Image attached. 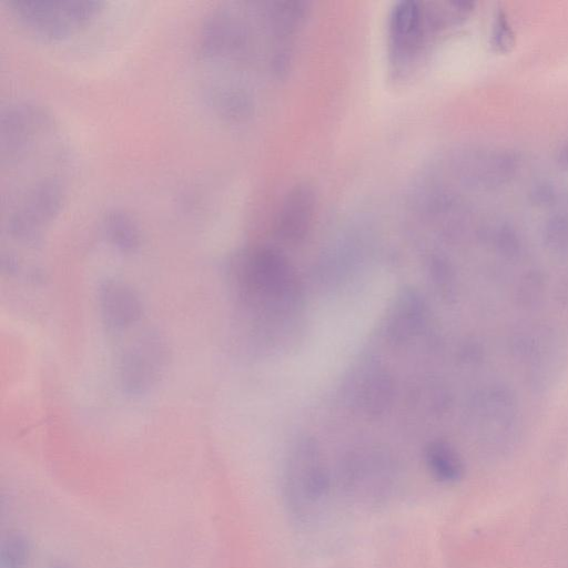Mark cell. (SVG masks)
Segmentation results:
<instances>
[{
  "mask_svg": "<svg viewBox=\"0 0 568 568\" xmlns=\"http://www.w3.org/2000/svg\"><path fill=\"white\" fill-rule=\"evenodd\" d=\"M50 111L33 101L6 106L0 120L1 225L7 239L37 247L65 203L71 156Z\"/></svg>",
  "mask_w": 568,
  "mask_h": 568,
  "instance_id": "1",
  "label": "cell"
},
{
  "mask_svg": "<svg viewBox=\"0 0 568 568\" xmlns=\"http://www.w3.org/2000/svg\"><path fill=\"white\" fill-rule=\"evenodd\" d=\"M231 280L240 305L262 323L292 316L302 304L300 278L274 247L256 246L240 253L232 263Z\"/></svg>",
  "mask_w": 568,
  "mask_h": 568,
  "instance_id": "2",
  "label": "cell"
},
{
  "mask_svg": "<svg viewBox=\"0 0 568 568\" xmlns=\"http://www.w3.org/2000/svg\"><path fill=\"white\" fill-rule=\"evenodd\" d=\"M331 478L318 443L302 437L290 447L282 473V497L288 513L310 519L328 495Z\"/></svg>",
  "mask_w": 568,
  "mask_h": 568,
  "instance_id": "3",
  "label": "cell"
},
{
  "mask_svg": "<svg viewBox=\"0 0 568 568\" xmlns=\"http://www.w3.org/2000/svg\"><path fill=\"white\" fill-rule=\"evenodd\" d=\"M446 18L443 9L418 1L394 6L388 19V57L395 75L404 77L414 69L429 40L446 24Z\"/></svg>",
  "mask_w": 568,
  "mask_h": 568,
  "instance_id": "4",
  "label": "cell"
},
{
  "mask_svg": "<svg viewBox=\"0 0 568 568\" xmlns=\"http://www.w3.org/2000/svg\"><path fill=\"white\" fill-rule=\"evenodd\" d=\"M9 12L29 33L63 40L85 28L101 11L99 0H9Z\"/></svg>",
  "mask_w": 568,
  "mask_h": 568,
  "instance_id": "5",
  "label": "cell"
},
{
  "mask_svg": "<svg viewBox=\"0 0 568 568\" xmlns=\"http://www.w3.org/2000/svg\"><path fill=\"white\" fill-rule=\"evenodd\" d=\"M169 359V348L162 336L143 332L121 353L119 382L124 393L142 395L158 384Z\"/></svg>",
  "mask_w": 568,
  "mask_h": 568,
  "instance_id": "6",
  "label": "cell"
},
{
  "mask_svg": "<svg viewBox=\"0 0 568 568\" xmlns=\"http://www.w3.org/2000/svg\"><path fill=\"white\" fill-rule=\"evenodd\" d=\"M427 305L414 288H404L390 305L384 324L385 337L393 345H405L422 334L427 323Z\"/></svg>",
  "mask_w": 568,
  "mask_h": 568,
  "instance_id": "7",
  "label": "cell"
},
{
  "mask_svg": "<svg viewBox=\"0 0 568 568\" xmlns=\"http://www.w3.org/2000/svg\"><path fill=\"white\" fill-rule=\"evenodd\" d=\"M102 318L109 328L123 331L142 317V302L136 291L121 280H105L98 292Z\"/></svg>",
  "mask_w": 568,
  "mask_h": 568,
  "instance_id": "8",
  "label": "cell"
},
{
  "mask_svg": "<svg viewBox=\"0 0 568 568\" xmlns=\"http://www.w3.org/2000/svg\"><path fill=\"white\" fill-rule=\"evenodd\" d=\"M316 205V196L307 184H297L288 192L275 222L276 235L286 243H297L307 234Z\"/></svg>",
  "mask_w": 568,
  "mask_h": 568,
  "instance_id": "9",
  "label": "cell"
},
{
  "mask_svg": "<svg viewBox=\"0 0 568 568\" xmlns=\"http://www.w3.org/2000/svg\"><path fill=\"white\" fill-rule=\"evenodd\" d=\"M352 390L353 404L363 414L376 417L392 405L394 382L384 367L372 363L355 375Z\"/></svg>",
  "mask_w": 568,
  "mask_h": 568,
  "instance_id": "10",
  "label": "cell"
},
{
  "mask_svg": "<svg viewBox=\"0 0 568 568\" xmlns=\"http://www.w3.org/2000/svg\"><path fill=\"white\" fill-rule=\"evenodd\" d=\"M424 463L429 475L439 483L454 484L464 476L462 456L445 440L436 439L426 445Z\"/></svg>",
  "mask_w": 568,
  "mask_h": 568,
  "instance_id": "11",
  "label": "cell"
},
{
  "mask_svg": "<svg viewBox=\"0 0 568 568\" xmlns=\"http://www.w3.org/2000/svg\"><path fill=\"white\" fill-rule=\"evenodd\" d=\"M106 241L119 252L132 254L141 246L142 234L138 222L122 210L108 212L102 220Z\"/></svg>",
  "mask_w": 568,
  "mask_h": 568,
  "instance_id": "12",
  "label": "cell"
},
{
  "mask_svg": "<svg viewBox=\"0 0 568 568\" xmlns=\"http://www.w3.org/2000/svg\"><path fill=\"white\" fill-rule=\"evenodd\" d=\"M28 559L26 540L19 535H10L2 541L1 568H24Z\"/></svg>",
  "mask_w": 568,
  "mask_h": 568,
  "instance_id": "13",
  "label": "cell"
},
{
  "mask_svg": "<svg viewBox=\"0 0 568 568\" xmlns=\"http://www.w3.org/2000/svg\"><path fill=\"white\" fill-rule=\"evenodd\" d=\"M546 240L549 245L561 248L568 245V220L561 214L551 216L546 225Z\"/></svg>",
  "mask_w": 568,
  "mask_h": 568,
  "instance_id": "14",
  "label": "cell"
},
{
  "mask_svg": "<svg viewBox=\"0 0 568 568\" xmlns=\"http://www.w3.org/2000/svg\"><path fill=\"white\" fill-rule=\"evenodd\" d=\"M493 44L498 51H508L514 44V33L504 16L496 19Z\"/></svg>",
  "mask_w": 568,
  "mask_h": 568,
  "instance_id": "15",
  "label": "cell"
},
{
  "mask_svg": "<svg viewBox=\"0 0 568 568\" xmlns=\"http://www.w3.org/2000/svg\"><path fill=\"white\" fill-rule=\"evenodd\" d=\"M530 197L537 205H546L554 201L555 191L549 184L540 183L531 189Z\"/></svg>",
  "mask_w": 568,
  "mask_h": 568,
  "instance_id": "16",
  "label": "cell"
},
{
  "mask_svg": "<svg viewBox=\"0 0 568 568\" xmlns=\"http://www.w3.org/2000/svg\"><path fill=\"white\" fill-rule=\"evenodd\" d=\"M557 162L562 170L568 171V144L559 151Z\"/></svg>",
  "mask_w": 568,
  "mask_h": 568,
  "instance_id": "17",
  "label": "cell"
}]
</instances>
